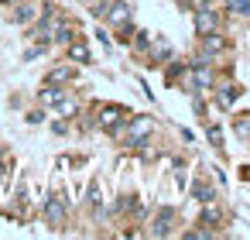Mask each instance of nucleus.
<instances>
[{
  "instance_id": "7ed1b4c3",
  "label": "nucleus",
  "mask_w": 250,
  "mask_h": 240,
  "mask_svg": "<svg viewBox=\"0 0 250 240\" xmlns=\"http://www.w3.org/2000/svg\"><path fill=\"white\" fill-rule=\"evenodd\" d=\"M168 223H171V213L165 209V213L158 216V223H154V233H168Z\"/></svg>"
},
{
  "instance_id": "6e6552de",
  "label": "nucleus",
  "mask_w": 250,
  "mask_h": 240,
  "mask_svg": "<svg viewBox=\"0 0 250 240\" xmlns=\"http://www.w3.org/2000/svg\"><path fill=\"white\" fill-rule=\"evenodd\" d=\"M219 48H223V42H219V38H212V35H209V38H206V52H219Z\"/></svg>"
},
{
  "instance_id": "1a4fd4ad",
  "label": "nucleus",
  "mask_w": 250,
  "mask_h": 240,
  "mask_svg": "<svg viewBox=\"0 0 250 240\" xmlns=\"http://www.w3.org/2000/svg\"><path fill=\"white\" fill-rule=\"evenodd\" d=\"M65 79H69V69H55L52 72V83H65Z\"/></svg>"
},
{
  "instance_id": "0eeeda50",
  "label": "nucleus",
  "mask_w": 250,
  "mask_h": 240,
  "mask_svg": "<svg viewBox=\"0 0 250 240\" xmlns=\"http://www.w3.org/2000/svg\"><path fill=\"white\" fill-rule=\"evenodd\" d=\"M48 219H52V223H59V219H62V206H59V202H52V206H48Z\"/></svg>"
},
{
  "instance_id": "39448f33",
  "label": "nucleus",
  "mask_w": 250,
  "mask_h": 240,
  "mask_svg": "<svg viewBox=\"0 0 250 240\" xmlns=\"http://www.w3.org/2000/svg\"><path fill=\"white\" fill-rule=\"evenodd\" d=\"M117 120H120V110H113V107H110V110H103V127H113Z\"/></svg>"
},
{
  "instance_id": "f03ea898",
  "label": "nucleus",
  "mask_w": 250,
  "mask_h": 240,
  "mask_svg": "<svg viewBox=\"0 0 250 240\" xmlns=\"http://www.w3.org/2000/svg\"><path fill=\"white\" fill-rule=\"evenodd\" d=\"M127 18H130V11H127V4H113V11H110V21L124 28V24H127Z\"/></svg>"
},
{
  "instance_id": "423d86ee",
  "label": "nucleus",
  "mask_w": 250,
  "mask_h": 240,
  "mask_svg": "<svg viewBox=\"0 0 250 240\" xmlns=\"http://www.w3.org/2000/svg\"><path fill=\"white\" fill-rule=\"evenodd\" d=\"M226 4H229L236 14H250V0H226Z\"/></svg>"
},
{
  "instance_id": "f257e3e1",
  "label": "nucleus",
  "mask_w": 250,
  "mask_h": 240,
  "mask_svg": "<svg viewBox=\"0 0 250 240\" xmlns=\"http://www.w3.org/2000/svg\"><path fill=\"white\" fill-rule=\"evenodd\" d=\"M216 14L209 11V7H199V14H195V28H199V35H212L216 31Z\"/></svg>"
},
{
  "instance_id": "20e7f679",
  "label": "nucleus",
  "mask_w": 250,
  "mask_h": 240,
  "mask_svg": "<svg viewBox=\"0 0 250 240\" xmlns=\"http://www.w3.org/2000/svg\"><path fill=\"white\" fill-rule=\"evenodd\" d=\"M69 55H72V59H79V62H89V52H86V45H72V48H69Z\"/></svg>"
}]
</instances>
